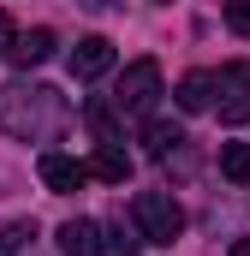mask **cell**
I'll return each instance as SVG.
<instances>
[{"label": "cell", "instance_id": "cell-20", "mask_svg": "<svg viewBox=\"0 0 250 256\" xmlns=\"http://www.w3.org/2000/svg\"><path fill=\"white\" fill-rule=\"evenodd\" d=\"M155 6H167V0H155Z\"/></svg>", "mask_w": 250, "mask_h": 256}, {"label": "cell", "instance_id": "cell-12", "mask_svg": "<svg viewBox=\"0 0 250 256\" xmlns=\"http://www.w3.org/2000/svg\"><path fill=\"white\" fill-rule=\"evenodd\" d=\"M36 238V220H0V256H24Z\"/></svg>", "mask_w": 250, "mask_h": 256}, {"label": "cell", "instance_id": "cell-5", "mask_svg": "<svg viewBox=\"0 0 250 256\" xmlns=\"http://www.w3.org/2000/svg\"><path fill=\"white\" fill-rule=\"evenodd\" d=\"M36 173H42V185H48L54 196H72V191L90 185V167H84L78 155H60V149H48V155L36 161Z\"/></svg>", "mask_w": 250, "mask_h": 256}, {"label": "cell", "instance_id": "cell-18", "mask_svg": "<svg viewBox=\"0 0 250 256\" xmlns=\"http://www.w3.org/2000/svg\"><path fill=\"white\" fill-rule=\"evenodd\" d=\"M232 256H250V238H238V244H232Z\"/></svg>", "mask_w": 250, "mask_h": 256}, {"label": "cell", "instance_id": "cell-15", "mask_svg": "<svg viewBox=\"0 0 250 256\" xmlns=\"http://www.w3.org/2000/svg\"><path fill=\"white\" fill-rule=\"evenodd\" d=\"M90 126L102 131V143H120V126H114V108L108 102H90Z\"/></svg>", "mask_w": 250, "mask_h": 256}, {"label": "cell", "instance_id": "cell-9", "mask_svg": "<svg viewBox=\"0 0 250 256\" xmlns=\"http://www.w3.org/2000/svg\"><path fill=\"white\" fill-rule=\"evenodd\" d=\"M54 48H60V36H54L48 24H36V30H24V36L12 42V60H18V66H42Z\"/></svg>", "mask_w": 250, "mask_h": 256}, {"label": "cell", "instance_id": "cell-11", "mask_svg": "<svg viewBox=\"0 0 250 256\" xmlns=\"http://www.w3.org/2000/svg\"><path fill=\"white\" fill-rule=\"evenodd\" d=\"M179 143H185V137H179V126H173V120H149V126H143V149H149L155 161H167Z\"/></svg>", "mask_w": 250, "mask_h": 256}, {"label": "cell", "instance_id": "cell-3", "mask_svg": "<svg viewBox=\"0 0 250 256\" xmlns=\"http://www.w3.org/2000/svg\"><path fill=\"white\" fill-rule=\"evenodd\" d=\"M155 102H161V60H149V54H143V60H131V66L120 72L114 108H120V114H149Z\"/></svg>", "mask_w": 250, "mask_h": 256}, {"label": "cell", "instance_id": "cell-1", "mask_svg": "<svg viewBox=\"0 0 250 256\" xmlns=\"http://www.w3.org/2000/svg\"><path fill=\"white\" fill-rule=\"evenodd\" d=\"M72 126V102L48 84H0V131L18 143H48Z\"/></svg>", "mask_w": 250, "mask_h": 256}, {"label": "cell", "instance_id": "cell-13", "mask_svg": "<svg viewBox=\"0 0 250 256\" xmlns=\"http://www.w3.org/2000/svg\"><path fill=\"white\" fill-rule=\"evenodd\" d=\"M220 173L232 185H250V143H220Z\"/></svg>", "mask_w": 250, "mask_h": 256}, {"label": "cell", "instance_id": "cell-6", "mask_svg": "<svg viewBox=\"0 0 250 256\" xmlns=\"http://www.w3.org/2000/svg\"><path fill=\"white\" fill-rule=\"evenodd\" d=\"M114 66H120V54H114V42H108V36H84V42L72 48V78H84V84L108 78Z\"/></svg>", "mask_w": 250, "mask_h": 256}, {"label": "cell", "instance_id": "cell-2", "mask_svg": "<svg viewBox=\"0 0 250 256\" xmlns=\"http://www.w3.org/2000/svg\"><path fill=\"white\" fill-rule=\"evenodd\" d=\"M131 220H137L143 244H179V232H185V208L167 191H137L131 196Z\"/></svg>", "mask_w": 250, "mask_h": 256}, {"label": "cell", "instance_id": "cell-8", "mask_svg": "<svg viewBox=\"0 0 250 256\" xmlns=\"http://www.w3.org/2000/svg\"><path fill=\"white\" fill-rule=\"evenodd\" d=\"M173 102H179L185 114H208V108H214V72H185L179 90H173Z\"/></svg>", "mask_w": 250, "mask_h": 256}, {"label": "cell", "instance_id": "cell-10", "mask_svg": "<svg viewBox=\"0 0 250 256\" xmlns=\"http://www.w3.org/2000/svg\"><path fill=\"white\" fill-rule=\"evenodd\" d=\"M84 167H90V179H108V185H125L131 179V155H125L120 143H102L96 161H84Z\"/></svg>", "mask_w": 250, "mask_h": 256}, {"label": "cell", "instance_id": "cell-7", "mask_svg": "<svg viewBox=\"0 0 250 256\" xmlns=\"http://www.w3.org/2000/svg\"><path fill=\"white\" fill-rule=\"evenodd\" d=\"M54 238H60V256H102V220L78 214V220H66Z\"/></svg>", "mask_w": 250, "mask_h": 256}, {"label": "cell", "instance_id": "cell-19", "mask_svg": "<svg viewBox=\"0 0 250 256\" xmlns=\"http://www.w3.org/2000/svg\"><path fill=\"white\" fill-rule=\"evenodd\" d=\"M84 6H96V12H102V6H114V0H84Z\"/></svg>", "mask_w": 250, "mask_h": 256}, {"label": "cell", "instance_id": "cell-14", "mask_svg": "<svg viewBox=\"0 0 250 256\" xmlns=\"http://www.w3.org/2000/svg\"><path fill=\"white\" fill-rule=\"evenodd\" d=\"M137 250H143L137 232H125V226H102V256H137Z\"/></svg>", "mask_w": 250, "mask_h": 256}, {"label": "cell", "instance_id": "cell-17", "mask_svg": "<svg viewBox=\"0 0 250 256\" xmlns=\"http://www.w3.org/2000/svg\"><path fill=\"white\" fill-rule=\"evenodd\" d=\"M12 42H18V30H12V18L0 12V54H12Z\"/></svg>", "mask_w": 250, "mask_h": 256}, {"label": "cell", "instance_id": "cell-16", "mask_svg": "<svg viewBox=\"0 0 250 256\" xmlns=\"http://www.w3.org/2000/svg\"><path fill=\"white\" fill-rule=\"evenodd\" d=\"M226 30L232 36H250V0H226Z\"/></svg>", "mask_w": 250, "mask_h": 256}, {"label": "cell", "instance_id": "cell-4", "mask_svg": "<svg viewBox=\"0 0 250 256\" xmlns=\"http://www.w3.org/2000/svg\"><path fill=\"white\" fill-rule=\"evenodd\" d=\"M214 96H220V126H250V66H220L214 78Z\"/></svg>", "mask_w": 250, "mask_h": 256}]
</instances>
